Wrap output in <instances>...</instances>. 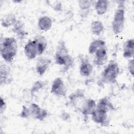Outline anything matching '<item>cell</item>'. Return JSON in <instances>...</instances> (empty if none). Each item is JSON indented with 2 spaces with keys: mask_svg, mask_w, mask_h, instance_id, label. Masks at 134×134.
I'll return each mask as SVG.
<instances>
[{
  "mask_svg": "<svg viewBox=\"0 0 134 134\" xmlns=\"http://www.w3.org/2000/svg\"><path fill=\"white\" fill-rule=\"evenodd\" d=\"M17 52L18 44L15 38L7 37L1 40V55L5 62H12L16 57Z\"/></svg>",
  "mask_w": 134,
  "mask_h": 134,
  "instance_id": "1",
  "label": "cell"
},
{
  "mask_svg": "<svg viewBox=\"0 0 134 134\" xmlns=\"http://www.w3.org/2000/svg\"><path fill=\"white\" fill-rule=\"evenodd\" d=\"M54 60L56 64L68 70L73 64L74 59L69 53L65 42L63 40L58 41L54 53Z\"/></svg>",
  "mask_w": 134,
  "mask_h": 134,
  "instance_id": "2",
  "label": "cell"
},
{
  "mask_svg": "<svg viewBox=\"0 0 134 134\" xmlns=\"http://www.w3.org/2000/svg\"><path fill=\"white\" fill-rule=\"evenodd\" d=\"M117 3L118 6L115 11L111 24L112 31L116 35H119L122 32L126 21L125 2L119 1Z\"/></svg>",
  "mask_w": 134,
  "mask_h": 134,
  "instance_id": "3",
  "label": "cell"
},
{
  "mask_svg": "<svg viewBox=\"0 0 134 134\" xmlns=\"http://www.w3.org/2000/svg\"><path fill=\"white\" fill-rule=\"evenodd\" d=\"M120 73V68L118 64L114 61L109 63L104 69L102 73L100 80L106 84H114Z\"/></svg>",
  "mask_w": 134,
  "mask_h": 134,
  "instance_id": "4",
  "label": "cell"
},
{
  "mask_svg": "<svg viewBox=\"0 0 134 134\" xmlns=\"http://www.w3.org/2000/svg\"><path fill=\"white\" fill-rule=\"evenodd\" d=\"M67 87L64 81L60 77H55L52 82L50 92L59 97H64L67 94Z\"/></svg>",
  "mask_w": 134,
  "mask_h": 134,
  "instance_id": "5",
  "label": "cell"
},
{
  "mask_svg": "<svg viewBox=\"0 0 134 134\" xmlns=\"http://www.w3.org/2000/svg\"><path fill=\"white\" fill-rule=\"evenodd\" d=\"M28 108L30 117L36 120L42 121L48 116V111L45 109L42 108L36 103H32L30 104L28 106Z\"/></svg>",
  "mask_w": 134,
  "mask_h": 134,
  "instance_id": "6",
  "label": "cell"
},
{
  "mask_svg": "<svg viewBox=\"0 0 134 134\" xmlns=\"http://www.w3.org/2000/svg\"><path fill=\"white\" fill-rule=\"evenodd\" d=\"M13 81L11 69L7 64L1 63L0 65V84L1 86L10 84Z\"/></svg>",
  "mask_w": 134,
  "mask_h": 134,
  "instance_id": "7",
  "label": "cell"
},
{
  "mask_svg": "<svg viewBox=\"0 0 134 134\" xmlns=\"http://www.w3.org/2000/svg\"><path fill=\"white\" fill-rule=\"evenodd\" d=\"M96 102L92 98H85L79 108V111L84 116H91L96 109Z\"/></svg>",
  "mask_w": 134,
  "mask_h": 134,
  "instance_id": "8",
  "label": "cell"
},
{
  "mask_svg": "<svg viewBox=\"0 0 134 134\" xmlns=\"http://www.w3.org/2000/svg\"><path fill=\"white\" fill-rule=\"evenodd\" d=\"M92 121L102 126H106L109 125L108 113L103 110L95 109L91 115Z\"/></svg>",
  "mask_w": 134,
  "mask_h": 134,
  "instance_id": "9",
  "label": "cell"
},
{
  "mask_svg": "<svg viewBox=\"0 0 134 134\" xmlns=\"http://www.w3.org/2000/svg\"><path fill=\"white\" fill-rule=\"evenodd\" d=\"M93 55L94 64L98 66L104 65L108 59V52L106 46L98 49Z\"/></svg>",
  "mask_w": 134,
  "mask_h": 134,
  "instance_id": "10",
  "label": "cell"
},
{
  "mask_svg": "<svg viewBox=\"0 0 134 134\" xmlns=\"http://www.w3.org/2000/svg\"><path fill=\"white\" fill-rule=\"evenodd\" d=\"M51 64V60L46 57L39 58L36 62L35 70L37 74L39 76L43 75L47 72Z\"/></svg>",
  "mask_w": 134,
  "mask_h": 134,
  "instance_id": "11",
  "label": "cell"
},
{
  "mask_svg": "<svg viewBox=\"0 0 134 134\" xmlns=\"http://www.w3.org/2000/svg\"><path fill=\"white\" fill-rule=\"evenodd\" d=\"M24 51L28 60H32L38 56L36 45L34 39L29 40L26 42L24 47Z\"/></svg>",
  "mask_w": 134,
  "mask_h": 134,
  "instance_id": "12",
  "label": "cell"
},
{
  "mask_svg": "<svg viewBox=\"0 0 134 134\" xmlns=\"http://www.w3.org/2000/svg\"><path fill=\"white\" fill-rule=\"evenodd\" d=\"M69 100L74 106L79 109L82 102L84 100L85 95L83 90L78 89L72 93L69 97Z\"/></svg>",
  "mask_w": 134,
  "mask_h": 134,
  "instance_id": "13",
  "label": "cell"
},
{
  "mask_svg": "<svg viewBox=\"0 0 134 134\" xmlns=\"http://www.w3.org/2000/svg\"><path fill=\"white\" fill-rule=\"evenodd\" d=\"M93 66L86 59L81 60L79 65V72L80 75L84 77L90 76L93 73Z\"/></svg>",
  "mask_w": 134,
  "mask_h": 134,
  "instance_id": "14",
  "label": "cell"
},
{
  "mask_svg": "<svg viewBox=\"0 0 134 134\" xmlns=\"http://www.w3.org/2000/svg\"><path fill=\"white\" fill-rule=\"evenodd\" d=\"M134 54V40L133 38L127 39L122 47V56L124 58H133Z\"/></svg>",
  "mask_w": 134,
  "mask_h": 134,
  "instance_id": "15",
  "label": "cell"
},
{
  "mask_svg": "<svg viewBox=\"0 0 134 134\" xmlns=\"http://www.w3.org/2000/svg\"><path fill=\"white\" fill-rule=\"evenodd\" d=\"M96 109L108 113L115 109L114 106L108 97H103L100 98L96 103Z\"/></svg>",
  "mask_w": 134,
  "mask_h": 134,
  "instance_id": "16",
  "label": "cell"
},
{
  "mask_svg": "<svg viewBox=\"0 0 134 134\" xmlns=\"http://www.w3.org/2000/svg\"><path fill=\"white\" fill-rule=\"evenodd\" d=\"M53 25L52 19L48 16H41L38 20L37 26L39 29L42 31L46 32L50 30Z\"/></svg>",
  "mask_w": 134,
  "mask_h": 134,
  "instance_id": "17",
  "label": "cell"
},
{
  "mask_svg": "<svg viewBox=\"0 0 134 134\" xmlns=\"http://www.w3.org/2000/svg\"><path fill=\"white\" fill-rule=\"evenodd\" d=\"M12 31L16 34L17 38L20 40L24 39L28 35V32L25 30L24 24L20 20H18L13 26Z\"/></svg>",
  "mask_w": 134,
  "mask_h": 134,
  "instance_id": "18",
  "label": "cell"
},
{
  "mask_svg": "<svg viewBox=\"0 0 134 134\" xmlns=\"http://www.w3.org/2000/svg\"><path fill=\"white\" fill-rule=\"evenodd\" d=\"M109 6V2L107 0H98L94 3L95 10L98 15H103L106 14Z\"/></svg>",
  "mask_w": 134,
  "mask_h": 134,
  "instance_id": "19",
  "label": "cell"
},
{
  "mask_svg": "<svg viewBox=\"0 0 134 134\" xmlns=\"http://www.w3.org/2000/svg\"><path fill=\"white\" fill-rule=\"evenodd\" d=\"M34 40L35 42L38 55H42L46 51L47 47V41L46 38L43 36H37L35 37Z\"/></svg>",
  "mask_w": 134,
  "mask_h": 134,
  "instance_id": "20",
  "label": "cell"
},
{
  "mask_svg": "<svg viewBox=\"0 0 134 134\" xmlns=\"http://www.w3.org/2000/svg\"><path fill=\"white\" fill-rule=\"evenodd\" d=\"M18 19L14 13H8L5 15L1 19V25L4 28L13 27Z\"/></svg>",
  "mask_w": 134,
  "mask_h": 134,
  "instance_id": "21",
  "label": "cell"
},
{
  "mask_svg": "<svg viewBox=\"0 0 134 134\" xmlns=\"http://www.w3.org/2000/svg\"><path fill=\"white\" fill-rule=\"evenodd\" d=\"M105 29L103 23L98 20H94L90 24V30L92 35L96 36H100Z\"/></svg>",
  "mask_w": 134,
  "mask_h": 134,
  "instance_id": "22",
  "label": "cell"
},
{
  "mask_svg": "<svg viewBox=\"0 0 134 134\" xmlns=\"http://www.w3.org/2000/svg\"><path fill=\"white\" fill-rule=\"evenodd\" d=\"M94 2L90 0H80L78 1V6L81 10L82 17H86L89 12L90 9Z\"/></svg>",
  "mask_w": 134,
  "mask_h": 134,
  "instance_id": "23",
  "label": "cell"
},
{
  "mask_svg": "<svg viewBox=\"0 0 134 134\" xmlns=\"http://www.w3.org/2000/svg\"><path fill=\"white\" fill-rule=\"evenodd\" d=\"M104 46H106V42L104 40L100 39L94 40L89 44L88 52L90 54H94L98 49Z\"/></svg>",
  "mask_w": 134,
  "mask_h": 134,
  "instance_id": "24",
  "label": "cell"
},
{
  "mask_svg": "<svg viewBox=\"0 0 134 134\" xmlns=\"http://www.w3.org/2000/svg\"><path fill=\"white\" fill-rule=\"evenodd\" d=\"M46 85V83L44 81L40 80L37 81L33 83L29 91L30 92L32 95H34L35 93H37L41 90L43 89L45 87Z\"/></svg>",
  "mask_w": 134,
  "mask_h": 134,
  "instance_id": "25",
  "label": "cell"
},
{
  "mask_svg": "<svg viewBox=\"0 0 134 134\" xmlns=\"http://www.w3.org/2000/svg\"><path fill=\"white\" fill-rule=\"evenodd\" d=\"M47 4L56 12H60L62 9V4L58 1H47Z\"/></svg>",
  "mask_w": 134,
  "mask_h": 134,
  "instance_id": "26",
  "label": "cell"
},
{
  "mask_svg": "<svg viewBox=\"0 0 134 134\" xmlns=\"http://www.w3.org/2000/svg\"><path fill=\"white\" fill-rule=\"evenodd\" d=\"M19 116L21 118L25 119H27L30 117L28 107H27L26 106H23L19 114Z\"/></svg>",
  "mask_w": 134,
  "mask_h": 134,
  "instance_id": "27",
  "label": "cell"
},
{
  "mask_svg": "<svg viewBox=\"0 0 134 134\" xmlns=\"http://www.w3.org/2000/svg\"><path fill=\"white\" fill-rule=\"evenodd\" d=\"M127 70L129 73L132 76L134 74V61L133 58L129 59L127 63Z\"/></svg>",
  "mask_w": 134,
  "mask_h": 134,
  "instance_id": "28",
  "label": "cell"
},
{
  "mask_svg": "<svg viewBox=\"0 0 134 134\" xmlns=\"http://www.w3.org/2000/svg\"><path fill=\"white\" fill-rule=\"evenodd\" d=\"M7 107L6 103L4 99L1 96L0 98V112L2 114L5 110Z\"/></svg>",
  "mask_w": 134,
  "mask_h": 134,
  "instance_id": "29",
  "label": "cell"
},
{
  "mask_svg": "<svg viewBox=\"0 0 134 134\" xmlns=\"http://www.w3.org/2000/svg\"><path fill=\"white\" fill-rule=\"evenodd\" d=\"M14 3H21V1H16V0H14L13 1Z\"/></svg>",
  "mask_w": 134,
  "mask_h": 134,
  "instance_id": "30",
  "label": "cell"
}]
</instances>
